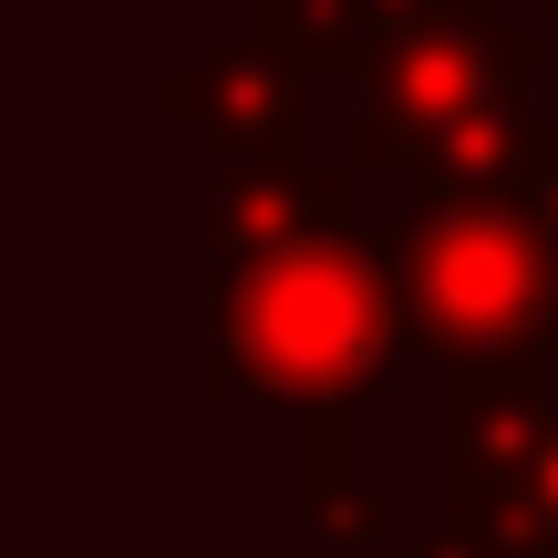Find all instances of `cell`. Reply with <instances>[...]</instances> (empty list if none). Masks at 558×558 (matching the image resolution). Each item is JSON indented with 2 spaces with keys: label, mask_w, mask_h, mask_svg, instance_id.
Returning a JSON list of instances; mask_svg holds the SVG:
<instances>
[{
  "label": "cell",
  "mask_w": 558,
  "mask_h": 558,
  "mask_svg": "<svg viewBox=\"0 0 558 558\" xmlns=\"http://www.w3.org/2000/svg\"><path fill=\"white\" fill-rule=\"evenodd\" d=\"M538 32H558V0H538Z\"/></svg>",
  "instance_id": "obj_10"
},
{
  "label": "cell",
  "mask_w": 558,
  "mask_h": 558,
  "mask_svg": "<svg viewBox=\"0 0 558 558\" xmlns=\"http://www.w3.org/2000/svg\"><path fill=\"white\" fill-rule=\"evenodd\" d=\"M300 518L331 548H373L383 538V507L352 476V424L341 414H300Z\"/></svg>",
  "instance_id": "obj_7"
},
{
  "label": "cell",
  "mask_w": 558,
  "mask_h": 558,
  "mask_svg": "<svg viewBox=\"0 0 558 558\" xmlns=\"http://www.w3.org/2000/svg\"><path fill=\"white\" fill-rule=\"evenodd\" d=\"M352 218V166H320V156H228L218 197H207V248L218 269H248L269 248L311 239V228Z\"/></svg>",
  "instance_id": "obj_4"
},
{
  "label": "cell",
  "mask_w": 558,
  "mask_h": 558,
  "mask_svg": "<svg viewBox=\"0 0 558 558\" xmlns=\"http://www.w3.org/2000/svg\"><path fill=\"white\" fill-rule=\"evenodd\" d=\"M259 52H279L300 83L311 73H362L373 21H362V0H259Z\"/></svg>",
  "instance_id": "obj_8"
},
{
  "label": "cell",
  "mask_w": 558,
  "mask_h": 558,
  "mask_svg": "<svg viewBox=\"0 0 558 558\" xmlns=\"http://www.w3.org/2000/svg\"><path fill=\"white\" fill-rule=\"evenodd\" d=\"M207 331H218V393L352 424L403 341L383 239L341 218V228H311V239L248 259V269H218Z\"/></svg>",
  "instance_id": "obj_1"
},
{
  "label": "cell",
  "mask_w": 558,
  "mask_h": 558,
  "mask_svg": "<svg viewBox=\"0 0 558 558\" xmlns=\"http://www.w3.org/2000/svg\"><path fill=\"white\" fill-rule=\"evenodd\" d=\"M548 32L538 21H507L497 0H435V11L393 21V32L362 52V114H352V177H393L403 145L445 135L465 114H518L538 94Z\"/></svg>",
  "instance_id": "obj_3"
},
{
  "label": "cell",
  "mask_w": 558,
  "mask_h": 558,
  "mask_svg": "<svg viewBox=\"0 0 558 558\" xmlns=\"http://www.w3.org/2000/svg\"><path fill=\"white\" fill-rule=\"evenodd\" d=\"M403 197H538L558 186V114H465L445 135L403 145Z\"/></svg>",
  "instance_id": "obj_6"
},
{
  "label": "cell",
  "mask_w": 558,
  "mask_h": 558,
  "mask_svg": "<svg viewBox=\"0 0 558 558\" xmlns=\"http://www.w3.org/2000/svg\"><path fill=\"white\" fill-rule=\"evenodd\" d=\"M507 465H518V486L558 518V403H538V424H527V445H518Z\"/></svg>",
  "instance_id": "obj_9"
},
{
  "label": "cell",
  "mask_w": 558,
  "mask_h": 558,
  "mask_svg": "<svg viewBox=\"0 0 558 558\" xmlns=\"http://www.w3.org/2000/svg\"><path fill=\"white\" fill-rule=\"evenodd\" d=\"M156 104L177 124H197L207 145H228V156H300V104H311V83L279 52H259V41H218V52H207L197 73H177Z\"/></svg>",
  "instance_id": "obj_5"
},
{
  "label": "cell",
  "mask_w": 558,
  "mask_h": 558,
  "mask_svg": "<svg viewBox=\"0 0 558 558\" xmlns=\"http://www.w3.org/2000/svg\"><path fill=\"white\" fill-rule=\"evenodd\" d=\"M393 331L445 373L558 362V186L538 197H403L383 228Z\"/></svg>",
  "instance_id": "obj_2"
}]
</instances>
